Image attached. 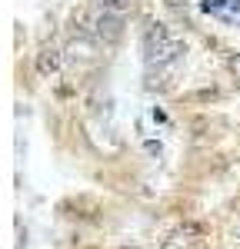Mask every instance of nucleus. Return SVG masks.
<instances>
[{"label":"nucleus","instance_id":"1","mask_svg":"<svg viewBox=\"0 0 240 249\" xmlns=\"http://www.w3.org/2000/svg\"><path fill=\"white\" fill-rule=\"evenodd\" d=\"M74 23H80V34L94 37L97 43H103V47H114V43L123 37V14L103 10V7H97L94 14H87V10L74 14Z\"/></svg>","mask_w":240,"mask_h":249},{"label":"nucleus","instance_id":"2","mask_svg":"<svg viewBox=\"0 0 240 249\" xmlns=\"http://www.w3.org/2000/svg\"><path fill=\"white\" fill-rule=\"evenodd\" d=\"M180 57V40L170 34V27H163V23H147V30H143V60H147V67H167V63H174Z\"/></svg>","mask_w":240,"mask_h":249},{"label":"nucleus","instance_id":"3","mask_svg":"<svg viewBox=\"0 0 240 249\" xmlns=\"http://www.w3.org/2000/svg\"><path fill=\"white\" fill-rule=\"evenodd\" d=\"M67 53H70V60L74 63H90V60H97V40L87 37V34H80V37L70 40V47H67Z\"/></svg>","mask_w":240,"mask_h":249},{"label":"nucleus","instance_id":"4","mask_svg":"<svg viewBox=\"0 0 240 249\" xmlns=\"http://www.w3.org/2000/svg\"><path fill=\"white\" fill-rule=\"evenodd\" d=\"M60 63H63V53H60L57 47H40V53H37V73L40 77H54L60 70Z\"/></svg>","mask_w":240,"mask_h":249},{"label":"nucleus","instance_id":"5","mask_svg":"<svg viewBox=\"0 0 240 249\" xmlns=\"http://www.w3.org/2000/svg\"><path fill=\"white\" fill-rule=\"evenodd\" d=\"M197 230L194 226H183V230H177V232H170L167 239H163V246L160 249H197Z\"/></svg>","mask_w":240,"mask_h":249},{"label":"nucleus","instance_id":"6","mask_svg":"<svg viewBox=\"0 0 240 249\" xmlns=\"http://www.w3.org/2000/svg\"><path fill=\"white\" fill-rule=\"evenodd\" d=\"M103 10H114V14H127V7H130V0H97Z\"/></svg>","mask_w":240,"mask_h":249},{"label":"nucleus","instance_id":"7","mask_svg":"<svg viewBox=\"0 0 240 249\" xmlns=\"http://www.w3.org/2000/svg\"><path fill=\"white\" fill-rule=\"evenodd\" d=\"M227 70H230V73H234V80L240 83V53H237V57H230V60H227Z\"/></svg>","mask_w":240,"mask_h":249},{"label":"nucleus","instance_id":"8","mask_svg":"<svg viewBox=\"0 0 240 249\" xmlns=\"http://www.w3.org/2000/svg\"><path fill=\"white\" fill-rule=\"evenodd\" d=\"M223 3H227V0H210V3H207V10H210V7H223Z\"/></svg>","mask_w":240,"mask_h":249}]
</instances>
